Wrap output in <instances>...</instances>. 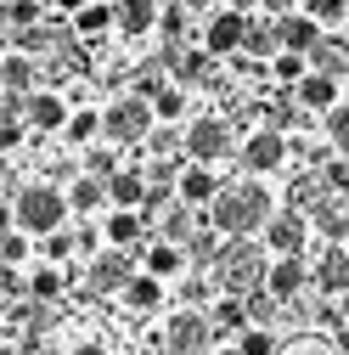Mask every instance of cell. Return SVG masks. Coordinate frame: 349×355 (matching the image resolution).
<instances>
[{
    "instance_id": "1",
    "label": "cell",
    "mask_w": 349,
    "mask_h": 355,
    "mask_svg": "<svg viewBox=\"0 0 349 355\" xmlns=\"http://www.w3.org/2000/svg\"><path fill=\"white\" fill-rule=\"evenodd\" d=\"M271 220H276V198H271V187L259 181V175L226 187L214 198V209H208V226L220 237H265Z\"/></svg>"
},
{
    "instance_id": "2",
    "label": "cell",
    "mask_w": 349,
    "mask_h": 355,
    "mask_svg": "<svg viewBox=\"0 0 349 355\" xmlns=\"http://www.w3.org/2000/svg\"><path fill=\"white\" fill-rule=\"evenodd\" d=\"M208 277H214L220 293L248 299V293L265 288V277H271V248L253 243V237H226L220 254H214V265H208Z\"/></svg>"
},
{
    "instance_id": "3",
    "label": "cell",
    "mask_w": 349,
    "mask_h": 355,
    "mask_svg": "<svg viewBox=\"0 0 349 355\" xmlns=\"http://www.w3.org/2000/svg\"><path fill=\"white\" fill-rule=\"evenodd\" d=\"M68 214H73V203H68V192L51 187V181H34V187H23V192L12 198V226L28 232V237L68 232Z\"/></svg>"
},
{
    "instance_id": "4",
    "label": "cell",
    "mask_w": 349,
    "mask_h": 355,
    "mask_svg": "<svg viewBox=\"0 0 349 355\" xmlns=\"http://www.w3.org/2000/svg\"><path fill=\"white\" fill-rule=\"evenodd\" d=\"M102 119H107V141H113V147H147V141H152V130H158L152 102L136 96V91L118 96V102H107Z\"/></svg>"
},
{
    "instance_id": "5",
    "label": "cell",
    "mask_w": 349,
    "mask_h": 355,
    "mask_svg": "<svg viewBox=\"0 0 349 355\" xmlns=\"http://www.w3.org/2000/svg\"><path fill=\"white\" fill-rule=\"evenodd\" d=\"M248 12H231V6H220V12H208V23H203V34H197V46L208 51V57H242V46H248Z\"/></svg>"
},
{
    "instance_id": "6",
    "label": "cell",
    "mask_w": 349,
    "mask_h": 355,
    "mask_svg": "<svg viewBox=\"0 0 349 355\" xmlns=\"http://www.w3.org/2000/svg\"><path fill=\"white\" fill-rule=\"evenodd\" d=\"M287 153H293V147H287V136H282V130H271V124H259L253 136L237 147L242 169H248V175H259V181H265V175H276V169L287 164Z\"/></svg>"
},
{
    "instance_id": "7",
    "label": "cell",
    "mask_w": 349,
    "mask_h": 355,
    "mask_svg": "<svg viewBox=\"0 0 349 355\" xmlns=\"http://www.w3.org/2000/svg\"><path fill=\"white\" fill-rule=\"evenodd\" d=\"M226 153H231V124H226V119L203 113V119L186 124V158H192V164H208V169H214Z\"/></svg>"
},
{
    "instance_id": "8",
    "label": "cell",
    "mask_w": 349,
    "mask_h": 355,
    "mask_svg": "<svg viewBox=\"0 0 349 355\" xmlns=\"http://www.w3.org/2000/svg\"><path fill=\"white\" fill-rule=\"evenodd\" d=\"M208 338H214V322L203 316V310H174L169 327H163L169 355H208Z\"/></svg>"
},
{
    "instance_id": "9",
    "label": "cell",
    "mask_w": 349,
    "mask_h": 355,
    "mask_svg": "<svg viewBox=\"0 0 349 355\" xmlns=\"http://www.w3.org/2000/svg\"><path fill=\"white\" fill-rule=\"evenodd\" d=\"M304 243H310V214L304 209H276V220L265 226V248L276 259H293V254H304Z\"/></svg>"
},
{
    "instance_id": "10",
    "label": "cell",
    "mask_w": 349,
    "mask_h": 355,
    "mask_svg": "<svg viewBox=\"0 0 349 355\" xmlns=\"http://www.w3.org/2000/svg\"><path fill=\"white\" fill-rule=\"evenodd\" d=\"M310 288H316L321 299H343V293H349V248H343V243H327V248L316 254Z\"/></svg>"
},
{
    "instance_id": "11",
    "label": "cell",
    "mask_w": 349,
    "mask_h": 355,
    "mask_svg": "<svg viewBox=\"0 0 349 355\" xmlns=\"http://www.w3.org/2000/svg\"><path fill=\"white\" fill-rule=\"evenodd\" d=\"M141 271H136V259H129V248H107V254H96L91 259V277H84V288H91V293H124L129 282H136Z\"/></svg>"
},
{
    "instance_id": "12",
    "label": "cell",
    "mask_w": 349,
    "mask_h": 355,
    "mask_svg": "<svg viewBox=\"0 0 349 355\" xmlns=\"http://www.w3.org/2000/svg\"><path fill=\"white\" fill-rule=\"evenodd\" d=\"M23 119H28L34 136H62L68 119H73V107H68L62 91H34V96L23 102Z\"/></svg>"
},
{
    "instance_id": "13",
    "label": "cell",
    "mask_w": 349,
    "mask_h": 355,
    "mask_svg": "<svg viewBox=\"0 0 349 355\" xmlns=\"http://www.w3.org/2000/svg\"><path fill=\"white\" fill-rule=\"evenodd\" d=\"M293 96H298V107L310 113V119H327L332 107H343V79H332V73H316V68H310V79H304Z\"/></svg>"
},
{
    "instance_id": "14",
    "label": "cell",
    "mask_w": 349,
    "mask_h": 355,
    "mask_svg": "<svg viewBox=\"0 0 349 355\" xmlns=\"http://www.w3.org/2000/svg\"><path fill=\"white\" fill-rule=\"evenodd\" d=\"M174 192H181V203H192V209H214V198L226 192V181L208 164H186L181 181H174Z\"/></svg>"
},
{
    "instance_id": "15",
    "label": "cell",
    "mask_w": 349,
    "mask_h": 355,
    "mask_svg": "<svg viewBox=\"0 0 349 355\" xmlns=\"http://www.w3.org/2000/svg\"><path fill=\"white\" fill-rule=\"evenodd\" d=\"M276 28H282V51H298V57H310L321 40H327V28L310 17V12H293V17H276Z\"/></svg>"
},
{
    "instance_id": "16",
    "label": "cell",
    "mask_w": 349,
    "mask_h": 355,
    "mask_svg": "<svg viewBox=\"0 0 349 355\" xmlns=\"http://www.w3.org/2000/svg\"><path fill=\"white\" fill-rule=\"evenodd\" d=\"M158 23H163L158 0H118V34L124 40H147V34H158Z\"/></svg>"
},
{
    "instance_id": "17",
    "label": "cell",
    "mask_w": 349,
    "mask_h": 355,
    "mask_svg": "<svg viewBox=\"0 0 349 355\" xmlns=\"http://www.w3.org/2000/svg\"><path fill=\"white\" fill-rule=\"evenodd\" d=\"M0 85H6V96H34V91H46L39 62L23 57V51H6V62H0Z\"/></svg>"
},
{
    "instance_id": "18",
    "label": "cell",
    "mask_w": 349,
    "mask_h": 355,
    "mask_svg": "<svg viewBox=\"0 0 349 355\" xmlns=\"http://www.w3.org/2000/svg\"><path fill=\"white\" fill-rule=\"evenodd\" d=\"M265 288L287 304L293 293H304V288H310V259H304V254H293V259H271V277H265Z\"/></svg>"
},
{
    "instance_id": "19",
    "label": "cell",
    "mask_w": 349,
    "mask_h": 355,
    "mask_svg": "<svg viewBox=\"0 0 349 355\" xmlns=\"http://www.w3.org/2000/svg\"><path fill=\"white\" fill-rule=\"evenodd\" d=\"M107 198H113V209H147V198H152V181H147V169H118L113 181H107Z\"/></svg>"
},
{
    "instance_id": "20",
    "label": "cell",
    "mask_w": 349,
    "mask_h": 355,
    "mask_svg": "<svg viewBox=\"0 0 349 355\" xmlns=\"http://www.w3.org/2000/svg\"><path fill=\"white\" fill-rule=\"evenodd\" d=\"M242 57L265 62V68L282 57V28H276V17H253V23H248V46H242Z\"/></svg>"
},
{
    "instance_id": "21",
    "label": "cell",
    "mask_w": 349,
    "mask_h": 355,
    "mask_svg": "<svg viewBox=\"0 0 349 355\" xmlns=\"http://www.w3.org/2000/svg\"><path fill=\"white\" fill-rule=\"evenodd\" d=\"M141 232H147V214H141V209H113L107 226H102V237H107L113 248H147Z\"/></svg>"
},
{
    "instance_id": "22",
    "label": "cell",
    "mask_w": 349,
    "mask_h": 355,
    "mask_svg": "<svg viewBox=\"0 0 349 355\" xmlns=\"http://www.w3.org/2000/svg\"><path fill=\"white\" fill-rule=\"evenodd\" d=\"M141 271H152L158 282H169V277H181L186 271V243H147V254H141Z\"/></svg>"
},
{
    "instance_id": "23",
    "label": "cell",
    "mask_w": 349,
    "mask_h": 355,
    "mask_svg": "<svg viewBox=\"0 0 349 355\" xmlns=\"http://www.w3.org/2000/svg\"><path fill=\"white\" fill-rule=\"evenodd\" d=\"M208 322H214V333H220V338H242V333L253 327V316H248V299L220 293V299H214V310H208Z\"/></svg>"
},
{
    "instance_id": "24",
    "label": "cell",
    "mask_w": 349,
    "mask_h": 355,
    "mask_svg": "<svg viewBox=\"0 0 349 355\" xmlns=\"http://www.w3.org/2000/svg\"><path fill=\"white\" fill-rule=\"evenodd\" d=\"M102 136H107L102 107H73V119H68V130H62V141H68V147H96Z\"/></svg>"
},
{
    "instance_id": "25",
    "label": "cell",
    "mask_w": 349,
    "mask_h": 355,
    "mask_svg": "<svg viewBox=\"0 0 349 355\" xmlns=\"http://www.w3.org/2000/svg\"><path fill=\"white\" fill-rule=\"evenodd\" d=\"M118 28V6H107V0H91L79 17H73V40H102Z\"/></svg>"
},
{
    "instance_id": "26",
    "label": "cell",
    "mask_w": 349,
    "mask_h": 355,
    "mask_svg": "<svg viewBox=\"0 0 349 355\" xmlns=\"http://www.w3.org/2000/svg\"><path fill=\"white\" fill-rule=\"evenodd\" d=\"M214 62H220V57H208L203 46L197 51H181V57H174V85H186V91H192V85H214Z\"/></svg>"
},
{
    "instance_id": "27",
    "label": "cell",
    "mask_w": 349,
    "mask_h": 355,
    "mask_svg": "<svg viewBox=\"0 0 349 355\" xmlns=\"http://www.w3.org/2000/svg\"><path fill=\"white\" fill-rule=\"evenodd\" d=\"M310 68L316 73H332V79H349V40L343 34H327L321 46L310 51Z\"/></svg>"
},
{
    "instance_id": "28",
    "label": "cell",
    "mask_w": 349,
    "mask_h": 355,
    "mask_svg": "<svg viewBox=\"0 0 349 355\" xmlns=\"http://www.w3.org/2000/svg\"><path fill=\"white\" fill-rule=\"evenodd\" d=\"M310 226H316L327 243H349V214H343L332 198H316V209H310Z\"/></svg>"
},
{
    "instance_id": "29",
    "label": "cell",
    "mask_w": 349,
    "mask_h": 355,
    "mask_svg": "<svg viewBox=\"0 0 349 355\" xmlns=\"http://www.w3.org/2000/svg\"><path fill=\"white\" fill-rule=\"evenodd\" d=\"M68 203H73V214H91V209H102V203H113L107 198V181H96V175H73V187H68Z\"/></svg>"
},
{
    "instance_id": "30",
    "label": "cell",
    "mask_w": 349,
    "mask_h": 355,
    "mask_svg": "<svg viewBox=\"0 0 349 355\" xmlns=\"http://www.w3.org/2000/svg\"><path fill=\"white\" fill-rule=\"evenodd\" d=\"M62 288H68V277H62V265H34V277H28V299H39V304H51V299H62Z\"/></svg>"
},
{
    "instance_id": "31",
    "label": "cell",
    "mask_w": 349,
    "mask_h": 355,
    "mask_svg": "<svg viewBox=\"0 0 349 355\" xmlns=\"http://www.w3.org/2000/svg\"><path fill=\"white\" fill-rule=\"evenodd\" d=\"M124 304H129V310H158V304H163V282H158L152 271H141L136 282L124 288Z\"/></svg>"
},
{
    "instance_id": "32",
    "label": "cell",
    "mask_w": 349,
    "mask_h": 355,
    "mask_svg": "<svg viewBox=\"0 0 349 355\" xmlns=\"http://www.w3.org/2000/svg\"><path fill=\"white\" fill-rule=\"evenodd\" d=\"M271 79H276V85H287V91H298V85L310 79V57H298V51H282V57L271 62Z\"/></svg>"
},
{
    "instance_id": "33",
    "label": "cell",
    "mask_w": 349,
    "mask_h": 355,
    "mask_svg": "<svg viewBox=\"0 0 349 355\" xmlns=\"http://www.w3.org/2000/svg\"><path fill=\"white\" fill-rule=\"evenodd\" d=\"M141 153H152V158H174V164H181V153H186V136H181L174 124H158V130H152V141H147Z\"/></svg>"
},
{
    "instance_id": "34",
    "label": "cell",
    "mask_w": 349,
    "mask_h": 355,
    "mask_svg": "<svg viewBox=\"0 0 349 355\" xmlns=\"http://www.w3.org/2000/svg\"><path fill=\"white\" fill-rule=\"evenodd\" d=\"M152 113H158V124H174V119L186 113V85H174V79H169L163 91L152 96Z\"/></svg>"
},
{
    "instance_id": "35",
    "label": "cell",
    "mask_w": 349,
    "mask_h": 355,
    "mask_svg": "<svg viewBox=\"0 0 349 355\" xmlns=\"http://www.w3.org/2000/svg\"><path fill=\"white\" fill-rule=\"evenodd\" d=\"M304 12H310L327 34H338V28L349 23V0H304Z\"/></svg>"
},
{
    "instance_id": "36",
    "label": "cell",
    "mask_w": 349,
    "mask_h": 355,
    "mask_svg": "<svg viewBox=\"0 0 349 355\" xmlns=\"http://www.w3.org/2000/svg\"><path fill=\"white\" fill-rule=\"evenodd\" d=\"M51 12L39 6V0H6V28L12 34H23V28H34V23H46Z\"/></svg>"
},
{
    "instance_id": "37",
    "label": "cell",
    "mask_w": 349,
    "mask_h": 355,
    "mask_svg": "<svg viewBox=\"0 0 349 355\" xmlns=\"http://www.w3.org/2000/svg\"><path fill=\"white\" fill-rule=\"evenodd\" d=\"M197 232H192V203H174V209H163V243H192Z\"/></svg>"
},
{
    "instance_id": "38",
    "label": "cell",
    "mask_w": 349,
    "mask_h": 355,
    "mask_svg": "<svg viewBox=\"0 0 349 355\" xmlns=\"http://www.w3.org/2000/svg\"><path fill=\"white\" fill-rule=\"evenodd\" d=\"M73 248H79V232H51V237H39V265H62Z\"/></svg>"
},
{
    "instance_id": "39",
    "label": "cell",
    "mask_w": 349,
    "mask_h": 355,
    "mask_svg": "<svg viewBox=\"0 0 349 355\" xmlns=\"http://www.w3.org/2000/svg\"><path fill=\"white\" fill-rule=\"evenodd\" d=\"M28 254H34V237H28V232H17V226H12L6 237H0V259H6V271H17Z\"/></svg>"
},
{
    "instance_id": "40",
    "label": "cell",
    "mask_w": 349,
    "mask_h": 355,
    "mask_svg": "<svg viewBox=\"0 0 349 355\" xmlns=\"http://www.w3.org/2000/svg\"><path fill=\"white\" fill-rule=\"evenodd\" d=\"M84 175L113 181V175H118V153H113V147H84Z\"/></svg>"
},
{
    "instance_id": "41",
    "label": "cell",
    "mask_w": 349,
    "mask_h": 355,
    "mask_svg": "<svg viewBox=\"0 0 349 355\" xmlns=\"http://www.w3.org/2000/svg\"><path fill=\"white\" fill-rule=\"evenodd\" d=\"M237 355H276V333L271 327H248L237 338Z\"/></svg>"
},
{
    "instance_id": "42",
    "label": "cell",
    "mask_w": 349,
    "mask_h": 355,
    "mask_svg": "<svg viewBox=\"0 0 349 355\" xmlns=\"http://www.w3.org/2000/svg\"><path fill=\"white\" fill-rule=\"evenodd\" d=\"M276 304H282V299H276L271 288L248 293V316H253V327H271V322H276Z\"/></svg>"
},
{
    "instance_id": "43",
    "label": "cell",
    "mask_w": 349,
    "mask_h": 355,
    "mask_svg": "<svg viewBox=\"0 0 349 355\" xmlns=\"http://www.w3.org/2000/svg\"><path fill=\"white\" fill-rule=\"evenodd\" d=\"M158 34H163V40H181V34H186V6H181V0H169V6H163Z\"/></svg>"
},
{
    "instance_id": "44",
    "label": "cell",
    "mask_w": 349,
    "mask_h": 355,
    "mask_svg": "<svg viewBox=\"0 0 349 355\" xmlns=\"http://www.w3.org/2000/svg\"><path fill=\"white\" fill-rule=\"evenodd\" d=\"M23 136H28V119H6V124H0V147H6V153H17Z\"/></svg>"
},
{
    "instance_id": "45",
    "label": "cell",
    "mask_w": 349,
    "mask_h": 355,
    "mask_svg": "<svg viewBox=\"0 0 349 355\" xmlns=\"http://www.w3.org/2000/svg\"><path fill=\"white\" fill-rule=\"evenodd\" d=\"M259 12L265 17H293V12H304V0H259Z\"/></svg>"
},
{
    "instance_id": "46",
    "label": "cell",
    "mask_w": 349,
    "mask_h": 355,
    "mask_svg": "<svg viewBox=\"0 0 349 355\" xmlns=\"http://www.w3.org/2000/svg\"><path fill=\"white\" fill-rule=\"evenodd\" d=\"M28 293V277L23 271H6V299H23Z\"/></svg>"
},
{
    "instance_id": "47",
    "label": "cell",
    "mask_w": 349,
    "mask_h": 355,
    "mask_svg": "<svg viewBox=\"0 0 349 355\" xmlns=\"http://www.w3.org/2000/svg\"><path fill=\"white\" fill-rule=\"evenodd\" d=\"M332 344H338V355H349V322H343V327L332 333Z\"/></svg>"
},
{
    "instance_id": "48",
    "label": "cell",
    "mask_w": 349,
    "mask_h": 355,
    "mask_svg": "<svg viewBox=\"0 0 349 355\" xmlns=\"http://www.w3.org/2000/svg\"><path fill=\"white\" fill-rule=\"evenodd\" d=\"M181 6H186V12H192V6H208V12H220L226 0H181Z\"/></svg>"
},
{
    "instance_id": "49",
    "label": "cell",
    "mask_w": 349,
    "mask_h": 355,
    "mask_svg": "<svg viewBox=\"0 0 349 355\" xmlns=\"http://www.w3.org/2000/svg\"><path fill=\"white\" fill-rule=\"evenodd\" d=\"M68 355H107V349H102V344H73Z\"/></svg>"
},
{
    "instance_id": "50",
    "label": "cell",
    "mask_w": 349,
    "mask_h": 355,
    "mask_svg": "<svg viewBox=\"0 0 349 355\" xmlns=\"http://www.w3.org/2000/svg\"><path fill=\"white\" fill-rule=\"evenodd\" d=\"M226 6H231V12H253V6H259V0H226Z\"/></svg>"
},
{
    "instance_id": "51",
    "label": "cell",
    "mask_w": 349,
    "mask_h": 355,
    "mask_svg": "<svg viewBox=\"0 0 349 355\" xmlns=\"http://www.w3.org/2000/svg\"><path fill=\"white\" fill-rule=\"evenodd\" d=\"M39 6H46V12H57V0H39Z\"/></svg>"
},
{
    "instance_id": "52",
    "label": "cell",
    "mask_w": 349,
    "mask_h": 355,
    "mask_svg": "<svg viewBox=\"0 0 349 355\" xmlns=\"http://www.w3.org/2000/svg\"><path fill=\"white\" fill-rule=\"evenodd\" d=\"M343 299H349V293H343Z\"/></svg>"
}]
</instances>
